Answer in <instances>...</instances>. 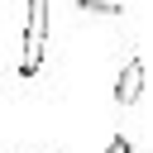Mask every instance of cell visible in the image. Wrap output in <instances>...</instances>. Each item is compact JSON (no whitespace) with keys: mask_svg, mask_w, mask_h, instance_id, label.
Listing matches in <instances>:
<instances>
[{"mask_svg":"<svg viewBox=\"0 0 153 153\" xmlns=\"http://www.w3.org/2000/svg\"><path fill=\"white\" fill-rule=\"evenodd\" d=\"M105 153H134V143H129V139H124V134H115V139H110V143H105Z\"/></svg>","mask_w":153,"mask_h":153,"instance_id":"cell-4","label":"cell"},{"mask_svg":"<svg viewBox=\"0 0 153 153\" xmlns=\"http://www.w3.org/2000/svg\"><path fill=\"white\" fill-rule=\"evenodd\" d=\"M76 10L81 14H124L120 0H76Z\"/></svg>","mask_w":153,"mask_h":153,"instance_id":"cell-3","label":"cell"},{"mask_svg":"<svg viewBox=\"0 0 153 153\" xmlns=\"http://www.w3.org/2000/svg\"><path fill=\"white\" fill-rule=\"evenodd\" d=\"M43 48H48V0H29L24 38H19V76H38L43 72Z\"/></svg>","mask_w":153,"mask_h":153,"instance_id":"cell-1","label":"cell"},{"mask_svg":"<svg viewBox=\"0 0 153 153\" xmlns=\"http://www.w3.org/2000/svg\"><path fill=\"white\" fill-rule=\"evenodd\" d=\"M139 96H143V62H139V53H134V57L120 67V76H115V100H120V105H134Z\"/></svg>","mask_w":153,"mask_h":153,"instance_id":"cell-2","label":"cell"}]
</instances>
